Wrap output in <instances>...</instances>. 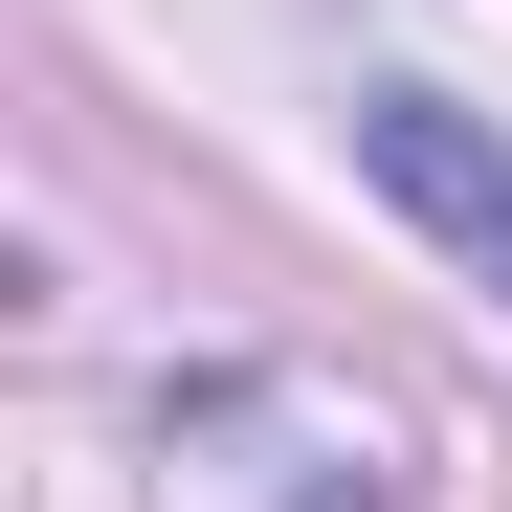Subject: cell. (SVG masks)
<instances>
[{
    "label": "cell",
    "mask_w": 512,
    "mask_h": 512,
    "mask_svg": "<svg viewBox=\"0 0 512 512\" xmlns=\"http://www.w3.org/2000/svg\"><path fill=\"white\" fill-rule=\"evenodd\" d=\"M357 179H379L401 223H446L468 268L512 290V134H490V112H446V90H357Z\"/></svg>",
    "instance_id": "cell-1"
}]
</instances>
